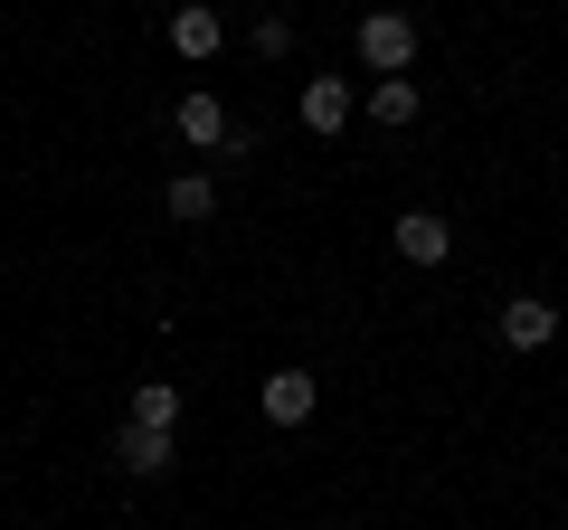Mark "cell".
Instances as JSON below:
<instances>
[{
  "label": "cell",
  "mask_w": 568,
  "mask_h": 530,
  "mask_svg": "<svg viewBox=\"0 0 568 530\" xmlns=\"http://www.w3.org/2000/svg\"><path fill=\"white\" fill-rule=\"evenodd\" d=\"M361 67L369 77H407L417 67V20L407 10H369L361 20Z\"/></svg>",
  "instance_id": "obj_1"
},
{
  "label": "cell",
  "mask_w": 568,
  "mask_h": 530,
  "mask_svg": "<svg viewBox=\"0 0 568 530\" xmlns=\"http://www.w3.org/2000/svg\"><path fill=\"white\" fill-rule=\"evenodd\" d=\"M171 133H181L190 152H227V104L219 95H181L171 104Z\"/></svg>",
  "instance_id": "obj_2"
},
{
  "label": "cell",
  "mask_w": 568,
  "mask_h": 530,
  "mask_svg": "<svg viewBox=\"0 0 568 530\" xmlns=\"http://www.w3.org/2000/svg\"><path fill=\"white\" fill-rule=\"evenodd\" d=\"M133 427H181V388H171V379H142L133 388Z\"/></svg>",
  "instance_id": "obj_11"
},
{
  "label": "cell",
  "mask_w": 568,
  "mask_h": 530,
  "mask_svg": "<svg viewBox=\"0 0 568 530\" xmlns=\"http://www.w3.org/2000/svg\"><path fill=\"white\" fill-rule=\"evenodd\" d=\"M219 10H209V0H190V10H171V48H181V58H219Z\"/></svg>",
  "instance_id": "obj_9"
},
{
  "label": "cell",
  "mask_w": 568,
  "mask_h": 530,
  "mask_svg": "<svg viewBox=\"0 0 568 530\" xmlns=\"http://www.w3.org/2000/svg\"><path fill=\"white\" fill-rule=\"evenodd\" d=\"M294 114H304V133H323V143H332V133L351 123V85L342 77H313L304 95H294Z\"/></svg>",
  "instance_id": "obj_5"
},
{
  "label": "cell",
  "mask_w": 568,
  "mask_h": 530,
  "mask_svg": "<svg viewBox=\"0 0 568 530\" xmlns=\"http://www.w3.org/2000/svg\"><path fill=\"white\" fill-rule=\"evenodd\" d=\"M417 104H426L417 77H379V85H369V114H379L388 133H398V123H417Z\"/></svg>",
  "instance_id": "obj_10"
},
{
  "label": "cell",
  "mask_w": 568,
  "mask_h": 530,
  "mask_svg": "<svg viewBox=\"0 0 568 530\" xmlns=\"http://www.w3.org/2000/svg\"><path fill=\"white\" fill-rule=\"evenodd\" d=\"M313 408H323V379H313V369H275V379H265V417H275V427H304Z\"/></svg>",
  "instance_id": "obj_4"
},
{
  "label": "cell",
  "mask_w": 568,
  "mask_h": 530,
  "mask_svg": "<svg viewBox=\"0 0 568 530\" xmlns=\"http://www.w3.org/2000/svg\"><path fill=\"white\" fill-rule=\"evenodd\" d=\"M114 465L142 473V483H152V473H171V427H123V436H114Z\"/></svg>",
  "instance_id": "obj_7"
},
{
  "label": "cell",
  "mask_w": 568,
  "mask_h": 530,
  "mask_svg": "<svg viewBox=\"0 0 568 530\" xmlns=\"http://www.w3.org/2000/svg\"><path fill=\"white\" fill-rule=\"evenodd\" d=\"M162 208L181 227H200V218H219V181H209V171H171V190H162Z\"/></svg>",
  "instance_id": "obj_8"
},
{
  "label": "cell",
  "mask_w": 568,
  "mask_h": 530,
  "mask_svg": "<svg viewBox=\"0 0 568 530\" xmlns=\"http://www.w3.org/2000/svg\"><path fill=\"white\" fill-rule=\"evenodd\" d=\"M503 342H511V350H549V342H559V304L511 294V304H503Z\"/></svg>",
  "instance_id": "obj_3"
},
{
  "label": "cell",
  "mask_w": 568,
  "mask_h": 530,
  "mask_svg": "<svg viewBox=\"0 0 568 530\" xmlns=\"http://www.w3.org/2000/svg\"><path fill=\"white\" fill-rule=\"evenodd\" d=\"M446 246H455V227L436 218V208H407L398 218V256L407 265H446Z\"/></svg>",
  "instance_id": "obj_6"
}]
</instances>
